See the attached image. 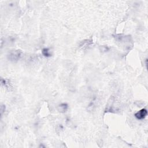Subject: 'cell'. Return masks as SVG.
Masks as SVG:
<instances>
[{
    "instance_id": "1",
    "label": "cell",
    "mask_w": 148,
    "mask_h": 148,
    "mask_svg": "<svg viewBox=\"0 0 148 148\" xmlns=\"http://www.w3.org/2000/svg\"><path fill=\"white\" fill-rule=\"evenodd\" d=\"M147 115V110L145 109H142L141 110L138 111V112L136 113L135 114V116L136 118L137 119L139 120H142L145 119Z\"/></svg>"
},
{
    "instance_id": "2",
    "label": "cell",
    "mask_w": 148,
    "mask_h": 148,
    "mask_svg": "<svg viewBox=\"0 0 148 148\" xmlns=\"http://www.w3.org/2000/svg\"><path fill=\"white\" fill-rule=\"evenodd\" d=\"M21 52L19 51H16L12 52L9 56V58L11 61H17L21 57Z\"/></svg>"
},
{
    "instance_id": "3",
    "label": "cell",
    "mask_w": 148,
    "mask_h": 148,
    "mask_svg": "<svg viewBox=\"0 0 148 148\" xmlns=\"http://www.w3.org/2000/svg\"><path fill=\"white\" fill-rule=\"evenodd\" d=\"M68 109V105L67 104H61L58 106V109L61 112H65Z\"/></svg>"
},
{
    "instance_id": "4",
    "label": "cell",
    "mask_w": 148,
    "mask_h": 148,
    "mask_svg": "<svg viewBox=\"0 0 148 148\" xmlns=\"http://www.w3.org/2000/svg\"><path fill=\"white\" fill-rule=\"evenodd\" d=\"M42 53L46 57H49V56H51V54L49 53V49L47 48H45L42 50Z\"/></svg>"
}]
</instances>
